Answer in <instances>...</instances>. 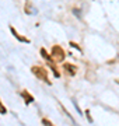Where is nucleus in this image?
Segmentation results:
<instances>
[{
  "mask_svg": "<svg viewBox=\"0 0 119 126\" xmlns=\"http://www.w3.org/2000/svg\"><path fill=\"white\" fill-rule=\"evenodd\" d=\"M31 72H32V74H34L35 77H38L39 80H44L46 84H52L50 80H49V77H48V72H46L42 66H32Z\"/></svg>",
  "mask_w": 119,
  "mask_h": 126,
  "instance_id": "f257e3e1",
  "label": "nucleus"
},
{
  "mask_svg": "<svg viewBox=\"0 0 119 126\" xmlns=\"http://www.w3.org/2000/svg\"><path fill=\"white\" fill-rule=\"evenodd\" d=\"M50 53H52V58L55 62H62L64 60V50L60 48L59 45H55L52 49H50Z\"/></svg>",
  "mask_w": 119,
  "mask_h": 126,
  "instance_id": "f03ea898",
  "label": "nucleus"
},
{
  "mask_svg": "<svg viewBox=\"0 0 119 126\" xmlns=\"http://www.w3.org/2000/svg\"><path fill=\"white\" fill-rule=\"evenodd\" d=\"M10 31H11V34H13V35L15 36V38L20 41V42H24V44H30V39H28V38H25V36H23V35H20L18 32L15 31V28H14V27H10Z\"/></svg>",
  "mask_w": 119,
  "mask_h": 126,
  "instance_id": "7ed1b4c3",
  "label": "nucleus"
},
{
  "mask_svg": "<svg viewBox=\"0 0 119 126\" xmlns=\"http://www.w3.org/2000/svg\"><path fill=\"white\" fill-rule=\"evenodd\" d=\"M20 95L24 98V102H25V105H28V104H31L32 101H34V97H32V95L30 94L28 91H25V90L21 91V94H20Z\"/></svg>",
  "mask_w": 119,
  "mask_h": 126,
  "instance_id": "20e7f679",
  "label": "nucleus"
},
{
  "mask_svg": "<svg viewBox=\"0 0 119 126\" xmlns=\"http://www.w3.org/2000/svg\"><path fill=\"white\" fill-rule=\"evenodd\" d=\"M63 67H64V70H67V72H69L70 76H74V74L77 73V67H76L74 64H70V63H64Z\"/></svg>",
  "mask_w": 119,
  "mask_h": 126,
  "instance_id": "39448f33",
  "label": "nucleus"
},
{
  "mask_svg": "<svg viewBox=\"0 0 119 126\" xmlns=\"http://www.w3.org/2000/svg\"><path fill=\"white\" fill-rule=\"evenodd\" d=\"M25 13L27 14H31V13H37V10L34 9V7H32V3L31 1H30V0H25Z\"/></svg>",
  "mask_w": 119,
  "mask_h": 126,
  "instance_id": "423d86ee",
  "label": "nucleus"
},
{
  "mask_svg": "<svg viewBox=\"0 0 119 126\" xmlns=\"http://www.w3.org/2000/svg\"><path fill=\"white\" fill-rule=\"evenodd\" d=\"M41 55H42V56H44V58H45V59H46V60H48L49 63H52V60H53V58H50L49 55L46 53V50L44 49V48H41Z\"/></svg>",
  "mask_w": 119,
  "mask_h": 126,
  "instance_id": "0eeeda50",
  "label": "nucleus"
},
{
  "mask_svg": "<svg viewBox=\"0 0 119 126\" xmlns=\"http://www.w3.org/2000/svg\"><path fill=\"white\" fill-rule=\"evenodd\" d=\"M42 123H44L45 126H55L53 123H52V122H50V121H48V119H45V118L42 119Z\"/></svg>",
  "mask_w": 119,
  "mask_h": 126,
  "instance_id": "6e6552de",
  "label": "nucleus"
},
{
  "mask_svg": "<svg viewBox=\"0 0 119 126\" xmlns=\"http://www.w3.org/2000/svg\"><path fill=\"white\" fill-rule=\"evenodd\" d=\"M0 113L1 115H4V113H7V109L3 107V104H1V101H0Z\"/></svg>",
  "mask_w": 119,
  "mask_h": 126,
  "instance_id": "1a4fd4ad",
  "label": "nucleus"
},
{
  "mask_svg": "<svg viewBox=\"0 0 119 126\" xmlns=\"http://www.w3.org/2000/svg\"><path fill=\"white\" fill-rule=\"evenodd\" d=\"M73 104H74V108H76V111H77L78 113H81V111H80V108H78V105H77V102H76V101H73Z\"/></svg>",
  "mask_w": 119,
  "mask_h": 126,
  "instance_id": "9d476101",
  "label": "nucleus"
},
{
  "mask_svg": "<svg viewBox=\"0 0 119 126\" xmlns=\"http://www.w3.org/2000/svg\"><path fill=\"white\" fill-rule=\"evenodd\" d=\"M70 46H73V48H76L77 50H81V49H80V46H78V45H76L74 42H70Z\"/></svg>",
  "mask_w": 119,
  "mask_h": 126,
  "instance_id": "9b49d317",
  "label": "nucleus"
}]
</instances>
